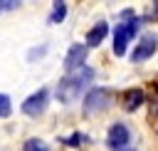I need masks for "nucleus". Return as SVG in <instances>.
Segmentation results:
<instances>
[{
    "mask_svg": "<svg viewBox=\"0 0 158 151\" xmlns=\"http://www.w3.org/2000/svg\"><path fill=\"white\" fill-rule=\"evenodd\" d=\"M128 151H133V149H128Z\"/></svg>",
    "mask_w": 158,
    "mask_h": 151,
    "instance_id": "f3484780",
    "label": "nucleus"
},
{
    "mask_svg": "<svg viewBox=\"0 0 158 151\" xmlns=\"http://www.w3.org/2000/svg\"><path fill=\"white\" fill-rule=\"evenodd\" d=\"M44 52H47V45H42V47H37V50H30V52H27V59L32 62V59H37V57H42Z\"/></svg>",
    "mask_w": 158,
    "mask_h": 151,
    "instance_id": "4468645a",
    "label": "nucleus"
},
{
    "mask_svg": "<svg viewBox=\"0 0 158 151\" xmlns=\"http://www.w3.org/2000/svg\"><path fill=\"white\" fill-rule=\"evenodd\" d=\"M114 104V89L109 87H94L84 97V114L86 116H99Z\"/></svg>",
    "mask_w": 158,
    "mask_h": 151,
    "instance_id": "7ed1b4c3",
    "label": "nucleus"
},
{
    "mask_svg": "<svg viewBox=\"0 0 158 151\" xmlns=\"http://www.w3.org/2000/svg\"><path fill=\"white\" fill-rule=\"evenodd\" d=\"M22 151H49V146L42 141V139H27L22 144Z\"/></svg>",
    "mask_w": 158,
    "mask_h": 151,
    "instance_id": "f8f14e48",
    "label": "nucleus"
},
{
    "mask_svg": "<svg viewBox=\"0 0 158 151\" xmlns=\"http://www.w3.org/2000/svg\"><path fill=\"white\" fill-rule=\"evenodd\" d=\"M153 7H156V12H158V2H153Z\"/></svg>",
    "mask_w": 158,
    "mask_h": 151,
    "instance_id": "2eb2a0df",
    "label": "nucleus"
},
{
    "mask_svg": "<svg viewBox=\"0 0 158 151\" xmlns=\"http://www.w3.org/2000/svg\"><path fill=\"white\" fill-rule=\"evenodd\" d=\"M156 50H158V35L156 32H148V35H143L138 42H136V47H133V52H131V62L136 64V62H146V59H151L153 54H156Z\"/></svg>",
    "mask_w": 158,
    "mask_h": 151,
    "instance_id": "39448f33",
    "label": "nucleus"
},
{
    "mask_svg": "<svg viewBox=\"0 0 158 151\" xmlns=\"http://www.w3.org/2000/svg\"><path fill=\"white\" fill-rule=\"evenodd\" d=\"M106 32H109V25H106L104 20H101V22H96V25L86 32V42H84V45H86V47H99V45L104 42Z\"/></svg>",
    "mask_w": 158,
    "mask_h": 151,
    "instance_id": "1a4fd4ad",
    "label": "nucleus"
},
{
    "mask_svg": "<svg viewBox=\"0 0 158 151\" xmlns=\"http://www.w3.org/2000/svg\"><path fill=\"white\" fill-rule=\"evenodd\" d=\"M128 144H131V131H128V126L121 124V121L111 124V126H109V134H106V146H109L111 151H123Z\"/></svg>",
    "mask_w": 158,
    "mask_h": 151,
    "instance_id": "423d86ee",
    "label": "nucleus"
},
{
    "mask_svg": "<svg viewBox=\"0 0 158 151\" xmlns=\"http://www.w3.org/2000/svg\"><path fill=\"white\" fill-rule=\"evenodd\" d=\"M86 54H89V47L81 45V42H74V45L67 50V54H64V67H67V72H74V69L84 67Z\"/></svg>",
    "mask_w": 158,
    "mask_h": 151,
    "instance_id": "0eeeda50",
    "label": "nucleus"
},
{
    "mask_svg": "<svg viewBox=\"0 0 158 151\" xmlns=\"http://www.w3.org/2000/svg\"><path fill=\"white\" fill-rule=\"evenodd\" d=\"M0 12H2V0H0Z\"/></svg>",
    "mask_w": 158,
    "mask_h": 151,
    "instance_id": "dca6fc26",
    "label": "nucleus"
},
{
    "mask_svg": "<svg viewBox=\"0 0 158 151\" xmlns=\"http://www.w3.org/2000/svg\"><path fill=\"white\" fill-rule=\"evenodd\" d=\"M12 114V101L7 94H0V119H7Z\"/></svg>",
    "mask_w": 158,
    "mask_h": 151,
    "instance_id": "ddd939ff",
    "label": "nucleus"
},
{
    "mask_svg": "<svg viewBox=\"0 0 158 151\" xmlns=\"http://www.w3.org/2000/svg\"><path fill=\"white\" fill-rule=\"evenodd\" d=\"M47 104H49V89L47 87H42V89H37L35 94H30L25 101H22V114H27V116H32V119H37V116H42L44 114V109H47Z\"/></svg>",
    "mask_w": 158,
    "mask_h": 151,
    "instance_id": "20e7f679",
    "label": "nucleus"
},
{
    "mask_svg": "<svg viewBox=\"0 0 158 151\" xmlns=\"http://www.w3.org/2000/svg\"><path fill=\"white\" fill-rule=\"evenodd\" d=\"M143 101H146V92L141 87H131L121 94V104L126 111H136L138 106H143Z\"/></svg>",
    "mask_w": 158,
    "mask_h": 151,
    "instance_id": "6e6552de",
    "label": "nucleus"
},
{
    "mask_svg": "<svg viewBox=\"0 0 158 151\" xmlns=\"http://www.w3.org/2000/svg\"><path fill=\"white\" fill-rule=\"evenodd\" d=\"M64 17H67V2L59 0V2H54V7H52V12H49L47 22H49V25H59Z\"/></svg>",
    "mask_w": 158,
    "mask_h": 151,
    "instance_id": "9d476101",
    "label": "nucleus"
},
{
    "mask_svg": "<svg viewBox=\"0 0 158 151\" xmlns=\"http://www.w3.org/2000/svg\"><path fill=\"white\" fill-rule=\"evenodd\" d=\"M121 17H123V22L116 25V30H114V45H111L116 57L126 54V47L131 45V40L136 37V32L141 30V22H143V17H136L133 10H123Z\"/></svg>",
    "mask_w": 158,
    "mask_h": 151,
    "instance_id": "f03ea898",
    "label": "nucleus"
},
{
    "mask_svg": "<svg viewBox=\"0 0 158 151\" xmlns=\"http://www.w3.org/2000/svg\"><path fill=\"white\" fill-rule=\"evenodd\" d=\"M84 141H89V136H84L81 131H74V134H69V136L62 139V144H64V146H72V149H74V146H81Z\"/></svg>",
    "mask_w": 158,
    "mask_h": 151,
    "instance_id": "9b49d317",
    "label": "nucleus"
},
{
    "mask_svg": "<svg viewBox=\"0 0 158 151\" xmlns=\"http://www.w3.org/2000/svg\"><path fill=\"white\" fill-rule=\"evenodd\" d=\"M94 77H96V72H94V67H79V69H74V72H67L59 82H57V89H54V97L62 101V104H74L86 89H89V84L94 82Z\"/></svg>",
    "mask_w": 158,
    "mask_h": 151,
    "instance_id": "f257e3e1",
    "label": "nucleus"
}]
</instances>
